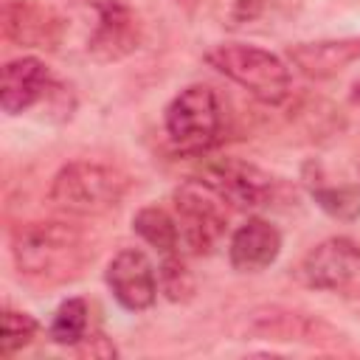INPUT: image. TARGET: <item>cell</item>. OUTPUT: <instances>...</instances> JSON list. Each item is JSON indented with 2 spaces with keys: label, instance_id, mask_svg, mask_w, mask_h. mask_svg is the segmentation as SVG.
Listing matches in <instances>:
<instances>
[{
  "label": "cell",
  "instance_id": "11",
  "mask_svg": "<svg viewBox=\"0 0 360 360\" xmlns=\"http://www.w3.org/2000/svg\"><path fill=\"white\" fill-rule=\"evenodd\" d=\"M53 90L51 73L42 59L20 56L3 65L0 73V107L6 115H20L42 101Z\"/></svg>",
  "mask_w": 360,
  "mask_h": 360
},
{
  "label": "cell",
  "instance_id": "19",
  "mask_svg": "<svg viewBox=\"0 0 360 360\" xmlns=\"http://www.w3.org/2000/svg\"><path fill=\"white\" fill-rule=\"evenodd\" d=\"M158 284L166 292V298H172V301H186L194 292V278H191L180 250L163 256L160 270H158Z\"/></svg>",
  "mask_w": 360,
  "mask_h": 360
},
{
  "label": "cell",
  "instance_id": "13",
  "mask_svg": "<svg viewBox=\"0 0 360 360\" xmlns=\"http://www.w3.org/2000/svg\"><path fill=\"white\" fill-rule=\"evenodd\" d=\"M287 59L307 79H329L343 73L349 65L360 62V37L298 42L287 51Z\"/></svg>",
  "mask_w": 360,
  "mask_h": 360
},
{
  "label": "cell",
  "instance_id": "6",
  "mask_svg": "<svg viewBox=\"0 0 360 360\" xmlns=\"http://www.w3.org/2000/svg\"><path fill=\"white\" fill-rule=\"evenodd\" d=\"M202 183L217 191L225 202L242 211H256L273 200L276 180L256 163L239 158H214L202 163Z\"/></svg>",
  "mask_w": 360,
  "mask_h": 360
},
{
  "label": "cell",
  "instance_id": "2",
  "mask_svg": "<svg viewBox=\"0 0 360 360\" xmlns=\"http://www.w3.org/2000/svg\"><path fill=\"white\" fill-rule=\"evenodd\" d=\"M127 188L129 180L124 172L96 160H70L53 174L48 200L70 217H98L112 211Z\"/></svg>",
  "mask_w": 360,
  "mask_h": 360
},
{
  "label": "cell",
  "instance_id": "7",
  "mask_svg": "<svg viewBox=\"0 0 360 360\" xmlns=\"http://www.w3.org/2000/svg\"><path fill=\"white\" fill-rule=\"evenodd\" d=\"M292 273L309 290H343L360 276V248L349 236H329L307 250Z\"/></svg>",
  "mask_w": 360,
  "mask_h": 360
},
{
  "label": "cell",
  "instance_id": "3",
  "mask_svg": "<svg viewBox=\"0 0 360 360\" xmlns=\"http://www.w3.org/2000/svg\"><path fill=\"white\" fill-rule=\"evenodd\" d=\"M205 62L264 104H281L290 96V68L259 45L222 42L205 53Z\"/></svg>",
  "mask_w": 360,
  "mask_h": 360
},
{
  "label": "cell",
  "instance_id": "5",
  "mask_svg": "<svg viewBox=\"0 0 360 360\" xmlns=\"http://www.w3.org/2000/svg\"><path fill=\"white\" fill-rule=\"evenodd\" d=\"M222 197L211 191L202 180L183 183L172 191V214L180 233V248L191 256L211 253L225 236L228 214L222 208Z\"/></svg>",
  "mask_w": 360,
  "mask_h": 360
},
{
  "label": "cell",
  "instance_id": "18",
  "mask_svg": "<svg viewBox=\"0 0 360 360\" xmlns=\"http://www.w3.org/2000/svg\"><path fill=\"white\" fill-rule=\"evenodd\" d=\"M37 335V321L28 312L20 309H3V326H0V354L11 357L20 349H25Z\"/></svg>",
  "mask_w": 360,
  "mask_h": 360
},
{
  "label": "cell",
  "instance_id": "8",
  "mask_svg": "<svg viewBox=\"0 0 360 360\" xmlns=\"http://www.w3.org/2000/svg\"><path fill=\"white\" fill-rule=\"evenodd\" d=\"M104 281L112 292V298L129 309V312H143L155 304L158 298V276L155 267L149 262V256L138 248H124L118 250L107 270H104Z\"/></svg>",
  "mask_w": 360,
  "mask_h": 360
},
{
  "label": "cell",
  "instance_id": "12",
  "mask_svg": "<svg viewBox=\"0 0 360 360\" xmlns=\"http://www.w3.org/2000/svg\"><path fill=\"white\" fill-rule=\"evenodd\" d=\"M248 332L256 338H267V340H304V343L340 340V332L329 326L323 318L295 312V309H281V307L253 312Z\"/></svg>",
  "mask_w": 360,
  "mask_h": 360
},
{
  "label": "cell",
  "instance_id": "14",
  "mask_svg": "<svg viewBox=\"0 0 360 360\" xmlns=\"http://www.w3.org/2000/svg\"><path fill=\"white\" fill-rule=\"evenodd\" d=\"M281 253V233L267 219H248L239 225L228 245V262L239 273H259L270 267Z\"/></svg>",
  "mask_w": 360,
  "mask_h": 360
},
{
  "label": "cell",
  "instance_id": "21",
  "mask_svg": "<svg viewBox=\"0 0 360 360\" xmlns=\"http://www.w3.org/2000/svg\"><path fill=\"white\" fill-rule=\"evenodd\" d=\"M177 3H183V6H191V3H194V0H177Z\"/></svg>",
  "mask_w": 360,
  "mask_h": 360
},
{
  "label": "cell",
  "instance_id": "17",
  "mask_svg": "<svg viewBox=\"0 0 360 360\" xmlns=\"http://www.w3.org/2000/svg\"><path fill=\"white\" fill-rule=\"evenodd\" d=\"M87 301L84 298H68L56 307L51 326H48V338L59 346H76L84 335H87Z\"/></svg>",
  "mask_w": 360,
  "mask_h": 360
},
{
  "label": "cell",
  "instance_id": "1",
  "mask_svg": "<svg viewBox=\"0 0 360 360\" xmlns=\"http://www.w3.org/2000/svg\"><path fill=\"white\" fill-rule=\"evenodd\" d=\"M11 256L20 278L37 287H59L82 276L93 262L87 233L62 219L20 225L11 236Z\"/></svg>",
  "mask_w": 360,
  "mask_h": 360
},
{
  "label": "cell",
  "instance_id": "4",
  "mask_svg": "<svg viewBox=\"0 0 360 360\" xmlns=\"http://www.w3.org/2000/svg\"><path fill=\"white\" fill-rule=\"evenodd\" d=\"M163 124L177 152L202 155L222 141L225 112L219 96L208 84H188L169 101Z\"/></svg>",
  "mask_w": 360,
  "mask_h": 360
},
{
  "label": "cell",
  "instance_id": "16",
  "mask_svg": "<svg viewBox=\"0 0 360 360\" xmlns=\"http://www.w3.org/2000/svg\"><path fill=\"white\" fill-rule=\"evenodd\" d=\"M307 188L312 200L335 219L352 222L360 217V188L354 186H329L323 177H307Z\"/></svg>",
  "mask_w": 360,
  "mask_h": 360
},
{
  "label": "cell",
  "instance_id": "10",
  "mask_svg": "<svg viewBox=\"0 0 360 360\" xmlns=\"http://www.w3.org/2000/svg\"><path fill=\"white\" fill-rule=\"evenodd\" d=\"M96 8V28L87 39V51L101 59H124L129 56L141 42V25L135 11L127 6V0H87Z\"/></svg>",
  "mask_w": 360,
  "mask_h": 360
},
{
  "label": "cell",
  "instance_id": "9",
  "mask_svg": "<svg viewBox=\"0 0 360 360\" xmlns=\"http://www.w3.org/2000/svg\"><path fill=\"white\" fill-rule=\"evenodd\" d=\"M65 20L53 6L34 0H6L3 3V37L20 48H48L62 42Z\"/></svg>",
  "mask_w": 360,
  "mask_h": 360
},
{
  "label": "cell",
  "instance_id": "15",
  "mask_svg": "<svg viewBox=\"0 0 360 360\" xmlns=\"http://www.w3.org/2000/svg\"><path fill=\"white\" fill-rule=\"evenodd\" d=\"M132 231L149 248H155L160 256H169V253H177L180 250V233H177L174 214H169L160 205H143L132 217Z\"/></svg>",
  "mask_w": 360,
  "mask_h": 360
},
{
  "label": "cell",
  "instance_id": "20",
  "mask_svg": "<svg viewBox=\"0 0 360 360\" xmlns=\"http://www.w3.org/2000/svg\"><path fill=\"white\" fill-rule=\"evenodd\" d=\"M76 352H79L82 357H115V354H118L115 346L110 343V338H104L101 332L84 335V338L76 343Z\"/></svg>",
  "mask_w": 360,
  "mask_h": 360
}]
</instances>
